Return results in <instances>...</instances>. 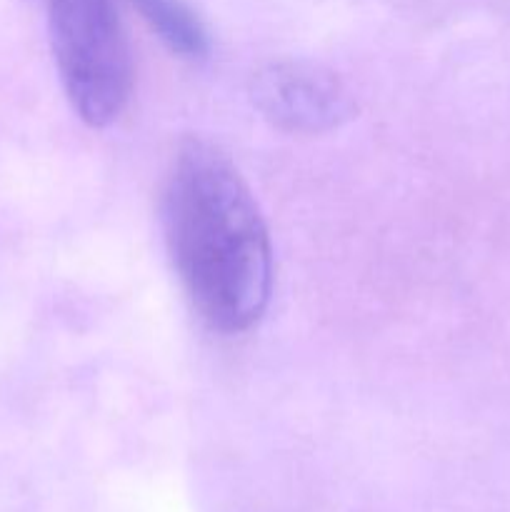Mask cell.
Returning a JSON list of instances; mask_svg holds the SVG:
<instances>
[{
  "instance_id": "1",
  "label": "cell",
  "mask_w": 510,
  "mask_h": 512,
  "mask_svg": "<svg viewBox=\"0 0 510 512\" xmlns=\"http://www.w3.org/2000/svg\"><path fill=\"white\" fill-rule=\"evenodd\" d=\"M170 258L200 318L223 335L253 328L273 290L263 213L233 160L203 138L178 145L163 193Z\"/></svg>"
},
{
  "instance_id": "3",
  "label": "cell",
  "mask_w": 510,
  "mask_h": 512,
  "mask_svg": "<svg viewBox=\"0 0 510 512\" xmlns=\"http://www.w3.org/2000/svg\"><path fill=\"white\" fill-rule=\"evenodd\" d=\"M255 93L270 118L293 130L333 125L345 108L338 83L303 65H273L258 78Z\"/></svg>"
},
{
  "instance_id": "2",
  "label": "cell",
  "mask_w": 510,
  "mask_h": 512,
  "mask_svg": "<svg viewBox=\"0 0 510 512\" xmlns=\"http://www.w3.org/2000/svg\"><path fill=\"white\" fill-rule=\"evenodd\" d=\"M50 43L78 118L90 128L115 123L133 95L135 68L113 0H50Z\"/></svg>"
},
{
  "instance_id": "4",
  "label": "cell",
  "mask_w": 510,
  "mask_h": 512,
  "mask_svg": "<svg viewBox=\"0 0 510 512\" xmlns=\"http://www.w3.org/2000/svg\"><path fill=\"white\" fill-rule=\"evenodd\" d=\"M150 28L165 40L170 50L183 58H200L208 50V33L198 15L183 0H133Z\"/></svg>"
}]
</instances>
